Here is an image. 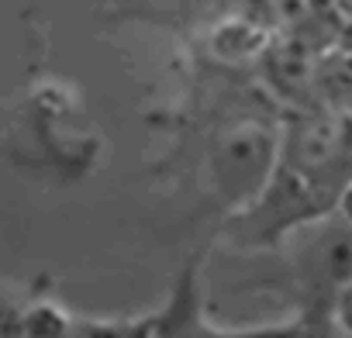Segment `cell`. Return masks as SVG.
<instances>
[{
    "label": "cell",
    "mask_w": 352,
    "mask_h": 338,
    "mask_svg": "<svg viewBox=\"0 0 352 338\" xmlns=\"http://www.w3.org/2000/svg\"><path fill=\"white\" fill-rule=\"evenodd\" d=\"M352 190V121L304 114L280 131L273 173L259 197L221 221L239 249H280L297 228L342 211Z\"/></svg>",
    "instance_id": "cell-1"
},
{
    "label": "cell",
    "mask_w": 352,
    "mask_h": 338,
    "mask_svg": "<svg viewBox=\"0 0 352 338\" xmlns=\"http://www.w3.org/2000/svg\"><path fill=\"white\" fill-rule=\"evenodd\" d=\"M280 256L300 311V331H328L342 293L352 286V218L335 211L297 228L280 245Z\"/></svg>",
    "instance_id": "cell-2"
}]
</instances>
